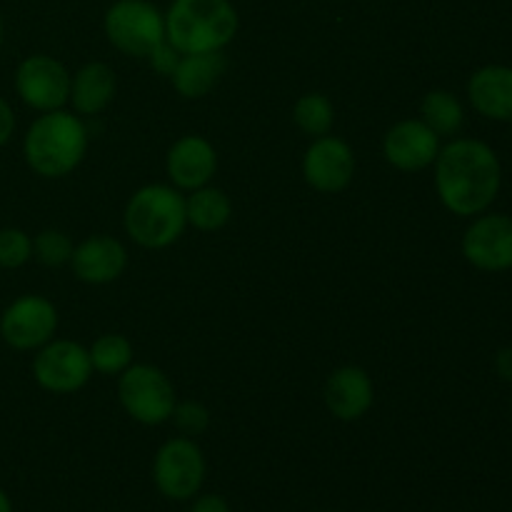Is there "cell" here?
Instances as JSON below:
<instances>
[{
    "label": "cell",
    "mask_w": 512,
    "mask_h": 512,
    "mask_svg": "<svg viewBox=\"0 0 512 512\" xmlns=\"http://www.w3.org/2000/svg\"><path fill=\"white\" fill-rule=\"evenodd\" d=\"M305 183L313 190L325 195L340 193L353 183L355 175V155L345 140L335 135L315 138L303 158Z\"/></svg>",
    "instance_id": "cell-12"
},
{
    "label": "cell",
    "mask_w": 512,
    "mask_h": 512,
    "mask_svg": "<svg viewBox=\"0 0 512 512\" xmlns=\"http://www.w3.org/2000/svg\"><path fill=\"white\" fill-rule=\"evenodd\" d=\"M73 250V240H70L63 230H43V233L35 235L33 240V255L43 265H50V268L70 263Z\"/></svg>",
    "instance_id": "cell-24"
},
{
    "label": "cell",
    "mask_w": 512,
    "mask_h": 512,
    "mask_svg": "<svg viewBox=\"0 0 512 512\" xmlns=\"http://www.w3.org/2000/svg\"><path fill=\"white\" fill-rule=\"evenodd\" d=\"M0 512H13V505H10V498L3 488H0Z\"/></svg>",
    "instance_id": "cell-31"
},
{
    "label": "cell",
    "mask_w": 512,
    "mask_h": 512,
    "mask_svg": "<svg viewBox=\"0 0 512 512\" xmlns=\"http://www.w3.org/2000/svg\"><path fill=\"white\" fill-rule=\"evenodd\" d=\"M168 178L173 188L178 190H198L210 183V178L218 170V153L213 143L205 140L203 135H183L175 140L173 148L168 150Z\"/></svg>",
    "instance_id": "cell-14"
},
{
    "label": "cell",
    "mask_w": 512,
    "mask_h": 512,
    "mask_svg": "<svg viewBox=\"0 0 512 512\" xmlns=\"http://www.w3.org/2000/svg\"><path fill=\"white\" fill-rule=\"evenodd\" d=\"M170 420L175 423V428L183 433V438H193V435H200L208 430L210 415L205 410V405L195 403V400H185V403H175L173 415Z\"/></svg>",
    "instance_id": "cell-26"
},
{
    "label": "cell",
    "mask_w": 512,
    "mask_h": 512,
    "mask_svg": "<svg viewBox=\"0 0 512 512\" xmlns=\"http://www.w3.org/2000/svg\"><path fill=\"white\" fill-rule=\"evenodd\" d=\"M33 258V238L20 228L0 230V268H23Z\"/></svg>",
    "instance_id": "cell-25"
},
{
    "label": "cell",
    "mask_w": 512,
    "mask_h": 512,
    "mask_svg": "<svg viewBox=\"0 0 512 512\" xmlns=\"http://www.w3.org/2000/svg\"><path fill=\"white\" fill-rule=\"evenodd\" d=\"M93 370L100 375H120L133 365V343L125 335L105 333L88 350Z\"/></svg>",
    "instance_id": "cell-23"
},
{
    "label": "cell",
    "mask_w": 512,
    "mask_h": 512,
    "mask_svg": "<svg viewBox=\"0 0 512 512\" xmlns=\"http://www.w3.org/2000/svg\"><path fill=\"white\" fill-rule=\"evenodd\" d=\"M15 133V113L5 98H0V148L13 138Z\"/></svg>",
    "instance_id": "cell-28"
},
{
    "label": "cell",
    "mask_w": 512,
    "mask_h": 512,
    "mask_svg": "<svg viewBox=\"0 0 512 512\" xmlns=\"http://www.w3.org/2000/svg\"><path fill=\"white\" fill-rule=\"evenodd\" d=\"M463 255L473 268L503 273L512 268V215L485 213L463 235Z\"/></svg>",
    "instance_id": "cell-11"
},
{
    "label": "cell",
    "mask_w": 512,
    "mask_h": 512,
    "mask_svg": "<svg viewBox=\"0 0 512 512\" xmlns=\"http://www.w3.org/2000/svg\"><path fill=\"white\" fill-rule=\"evenodd\" d=\"M115 73L105 63H88L70 78V100L78 115H98L113 103Z\"/></svg>",
    "instance_id": "cell-18"
},
{
    "label": "cell",
    "mask_w": 512,
    "mask_h": 512,
    "mask_svg": "<svg viewBox=\"0 0 512 512\" xmlns=\"http://www.w3.org/2000/svg\"><path fill=\"white\" fill-rule=\"evenodd\" d=\"M75 278L83 280L88 285H108L123 275L125 265H128V253H125L123 243L110 235H90L80 245H75L73 258Z\"/></svg>",
    "instance_id": "cell-15"
},
{
    "label": "cell",
    "mask_w": 512,
    "mask_h": 512,
    "mask_svg": "<svg viewBox=\"0 0 512 512\" xmlns=\"http://www.w3.org/2000/svg\"><path fill=\"white\" fill-rule=\"evenodd\" d=\"M125 233L148 250H160L173 245L188 225L185 198L173 185H145L125 208Z\"/></svg>",
    "instance_id": "cell-4"
},
{
    "label": "cell",
    "mask_w": 512,
    "mask_h": 512,
    "mask_svg": "<svg viewBox=\"0 0 512 512\" xmlns=\"http://www.w3.org/2000/svg\"><path fill=\"white\" fill-rule=\"evenodd\" d=\"M153 478L170 500H190L205 480V458L193 438H173L158 450Z\"/></svg>",
    "instance_id": "cell-9"
},
{
    "label": "cell",
    "mask_w": 512,
    "mask_h": 512,
    "mask_svg": "<svg viewBox=\"0 0 512 512\" xmlns=\"http://www.w3.org/2000/svg\"><path fill=\"white\" fill-rule=\"evenodd\" d=\"M148 60H150V65H153V68L158 70V73L173 75L175 65H178V60H180V53L173 48V45L168 43V40H165V43L160 45V48H155L153 53L148 55Z\"/></svg>",
    "instance_id": "cell-27"
},
{
    "label": "cell",
    "mask_w": 512,
    "mask_h": 512,
    "mask_svg": "<svg viewBox=\"0 0 512 512\" xmlns=\"http://www.w3.org/2000/svg\"><path fill=\"white\" fill-rule=\"evenodd\" d=\"M435 190L445 208L460 218L483 215L503 185V165L483 140L455 138L435 158Z\"/></svg>",
    "instance_id": "cell-1"
},
{
    "label": "cell",
    "mask_w": 512,
    "mask_h": 512,
    "mask_svg": "<svg viewBox=\"0 0 512 512\" xmlns=\"http://www.w3.org/2000/svg\"><path fill=\"white\" fill-rule=\"evenodd\" d=\"M373 400V380L363 368H355V365L338 368L325 383V405H328L330 415L343 423L363 418L373 408Z\"/></svg>",
    "instance_id": "cell-16"
},
{
    "label": "cell",
    "mask_w": 512,
    "mask_h": 512,
    "mask_svg": "<svg viewBox=\"0 0 512 512\" xmlns=\"http://www.w3.org/2000/svg\"><path fill=\"white\" fill-rule=\"evenodd\" d=\"M510 123H512V120H510Z\"/></svg>",
    "instance_id": "cell-33"
},
{
    "label": "cell",
    "mask_w": 512,
    "mask_h": 512,
    "mask_svg": "<svg viewBox=\"0 0 512 512\" xmlns=\"http://www.w3.org/2000/svg\"><path fill=\"white\" fill-rule=\"evenodd\" d=\"M225 55L223 50L215 53H195V55H180L178 65H175L173 75V88L178 90L183 98L198 100L205 98L210 90L218 85V80L225 73Z\"/></svg>",
    "instance_id": "cell-19"
},
{
    "label": "cell",
    "mask_w": 512,
    "mask_h": 512,
    "mask_svg": "<svg viewBox=\"0 0 512 512\" xmlns=\"http://www.w3.org/2000/svg\"><path fill=\"white\" fill-rule=\"evenodd\" d=\"M58 330V310L43 295H20L0 315V338L13 350H38Z\"/></svg>",
    "instance_id": "cell-8"
},
{
    "label": "cell",
    "mask_w": 512,
    "mask_h": 512,
    "mask_svg": "<svg viewBox=\"0 0 512 512\" xmlns=\"http://www.w3.org/2000/svg\"><path fill=\"white\" fill-rule=\"evenodd\" d=\"M85 153L88 128L80 115L63 108L33 120L23 140L25 163L40 178H65L83 163Z\"/></svg>",
    "instance_id": "cell-2"
},
{
    "label": "cell",
    "mask_w": 512,
    "mask_h": 512,
    "mask_svg": "<svg viewBox=\"0 0 512 512\" xmlns=\"http://www.w3.org/2000/svg\"><path fill=\"white\" fill-rule=\"evenodd\" d=\"M0 43H3V18H0Z\"/></svg>",
    "instance_id": "cell-32"
},
{
    "label": "cell",
    "mask_w": 512,
    "mask_h": 512,
    "mask_svg": "<svg viewBox=\"0 0 512 512\" xmlns=\"http://www.w3.org/2000/svg\"><path fill=\"white\" fill-rule=\"evenodd\" d=\"M70 78L73 75L60 60L50 55H30L15 70V90L28 108L50 113L70 100Z\"/></svg>",
    "instance_id": "cell-10"
},
{
    "label": "cell",
    "mask_w": 512,
    "mask_h": 512,
    "mask_svg": "<svg viewBox=\"0 0 512 512\" xmlns=\"http://www.w3.org/2000/svg\"><path fill=\"white\" fill-rule=\"evenodd\" d=\"M470 105L483 118L510 123L512 120V68L510 65H483L468 80Z\"/></svg>",
    "instance_id": "cell-17"
},
{
    "label": "cell",
    "mask_w": 512,
    "mask_h": 512,
    "mask_svg": "<svg viewBox=\"0 0 512 512\" xmlns=\"http://www.w3.org/2000/svg\"><path fill=\"white\" fill-rule=\"evenodd\" d=\"M118 398L125 413L143 425L168 423L178 403L168 375L148 363H135L120 373Z\"/></svg>",
    "instance_id": "cell-6"
},
{
    "label": "cell",
    "mask_w": 512,
    "mask_h": 512,
    "mask_svg": "<svg viewBox=\"0 0 512 512\" xmlns=\"http://www.w3.org/2000/svg\"><path fill=\"white\" fill-rule=\"evenodd\" d=\"M103 25L110 45L133 58H148L165 43V15L150 0H115Z\"/></svg>",
    "instance_id": "cell-5"
},
{
    "label": "cell",
    "mask_w": 512,
    "mask_h": 512,
    "mask_svg": "<svg viewBox=\"0 0 512 512\" xmlns=\"http://www.w3.org/2000/svg\"><path fill=\"white\" fill-rule=\"evenodd\" d=\"M93 375L88 350L75 340H50L33 360V378L43 390L68 395L83 388Z\"/></svg>",
    "instance_id": "cell-7"
},
{
    "label": "cell",
    "mask_w": 512,
    "mask_h": 512,
    "mask_svg": "<svg viewBox=\"0 0 512 512\" xmlns=\"http://www.w3.org/2000/svg\"><path fill=\"white\" fill-rule=\"evenodd\" d=\"M238 28V10L230 0H173L165 13V40L180 55L223 50Z\"/></svg>",
    "instance_id": "cell-3"
},
{
    "label": "cell",
    "mask_w": 512,
    "mask_h": 512,
    "mask_svg": "<svg viewBox=\"0 0 512 512\" xmlns=\"http://www.w3.org/2000/svg\"><path fill=\"white\" fill-rule=\"evenodd\" d=\"M293 120L305 135H310V138H323V135H330V130H333L335 108L328 95L305 93L295 103Z\"/></svg>",
    "instance_id": "cell-22"
},
{
    "label": "cell",
    "mask_w": 512,
    "mask_h": 512,
    "mask_svg": "<svg viewBox=\"0 0 512 512\" xmlns=\"http://www.w3.org/2000/svg\"><path fill=\"white\" fill-rule=\"evenodd\" d=\"M440 153V138L423 120H400L385 133L383 155L393 168L418 173L430 168Z\"/></svg>",
    "instance_id": "cell-13"
},
{
    "label": "cell",
    "mask_w": 512,
    "mask_h": 512,
    "mask_svg": "<svg viewBox=\"0 0 512 512\" xmlns=\"http://www.w3.org/2000/svg\"><path fill=\"white\" fill-rule=\"evenodd\" d=\"M190 512H230V505L220 495H203V498L195 500Z\"/></svg>",
    "instance_id": "cell-29"
},
{
    "label": "cell",
    "mask_w": 512,
    "mask_h": 512,
    "mask_svg": "<svg viewBox=\"0 0 512 512\" xmlns=\"http://www.w3.org/2000/svg\"><path fill=\"white\" fill-rule=\"evenodd\" d=\"M420 115H423L420 120H423L438 138L458 135L465 123L463 103H460L450 90H430L423 98V103H420Z\"/></svg>",
    "instance_id": "cell-21"
},
{
    "label": "cell",
    "mask_w": 512,
    "mask_h": 512,
    "mask_svg": "<svg viewBox=\"0 0 512 512\" xmlns=\"http://www.w3.org/2000/svg\"><path fill=\"white\" fill-rule=\"evenodd\" d=\"M495 370L505 383H512V348H503L495 355Z\"/></svg>",
    "instance_id": "cell-30"
},
{
    "label": "cell",
    "mask_w": 512,
    "mask_h": 512,
    "mask_svg": "<svg viewBox=\"0 0 512 512\" xmlns=\"http://www.w3.org/2000/svg\"><path fill=\"white\" fill-rule=\"evenodd\" d=\"M185 215H188V225H193L195 230L215 233L228 225L230 215H233V203L220 188L203 185L185 198Z\"/></svg>",
    "instance_id": "cell-20"
}]
</instances>
